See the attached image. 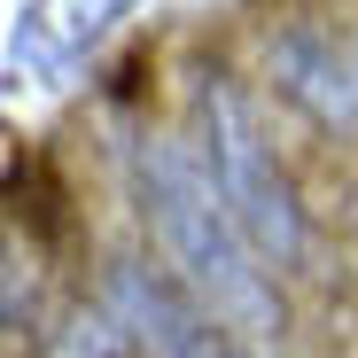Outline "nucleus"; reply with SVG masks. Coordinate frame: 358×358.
I'll use <instances>...</instances> for the list:
<instances>
[{
    "label": "nucleus",
    "instance_id": "39448f33",
    "mask_svg": "<svg viewBox=\"0 0 358 358\" xmlns=\"http://www.w3.org/2000/svg\"><path fill=\"white\" fill-rule=\"evenodd\" d=\"M117 8L133 0H31L24 8V31H16V71H63L109 31Z\"/></svg>",
    "mask_w": 358,
    "mask_h": 358
},
{
    "label": "nucleus",
    "instance_id": "0eeeda50",
    "mask_svg": "<svg viewBox=\"0 0 358 358\" xmlns=\"http://www.w3.org/2000/svg\"><path fill=\"white\" fill-rule=\"evenodd\" d=\"M47 358H133V335L117 327L109 304H94V312H71L63 327H55Z\"/></svg>",
    "mask_w": 358,
    "mask_h": 358
},
{
    "label": "nucleus",
    "instance_id": "f03ea898",
    "mask_svg": "<svg viewBox=\"0 0 358 358\" xmlns=\"http://www.w3.org/2000/svg\"><path fill=\"white\" fill-rule=\"evenodd\" d=\"M195 164L210 179V195L226 203V218L242 226V242L265 257V265H304L312 250V226H304V203H296L288 171L257 125V101L234 86L226 71H203L195 86Z\"/></svg>",
    "mask_w": 358,
    "mask_h": 358
},
{
    "label": "nucleus",
    "instance_id": "f257e3e1",
    "mask_svg": "<svg viewBox=\"0 0 358 358\" xmlns=\"http://www.w3.org/2000/svg\"><path fill=\"white\" fill-rule=\"evenodd\" d=\"M133 203L156 226L164 273L234 335H280V288L273 265L242 242L187 141H141L133 148Z\"/></svg>",
    "mask_w": 358,
    "mask_h": 358
},
{
    "label": "nucleus",
    "instance_id": "20e7f679",
    "mask_svg": "<svg viewBox=\"0 0 358 358\" xmlns=\"http://www.w3.org/2000/svg\"><path fill=\"white\" fill-rule=\"evenodd\" d=\"M265 71H273V86L304 109L312 125H327L335 141H350V125H358V86H350V47H343V39H327V31H312V24H288V31L265 39Z\"/></svg>",
    "mask_w": 358,
    "mask_h": 358
},
{
    "label": "nucleus",
    "instance_id": "423d86ee",
    "mask_svg": "<svg viewBox=\"0 0 358 358\" xmlns=\"http://www.w3.org/2000/svg\"><path fill=\"white\" fill-rule=\"evenodd\" d=\"M39 304H47L39 250L24 242V234H0V335H24V327H39Z\"/></svg>",
    "mask_w": 358,
    "mask_h": 358
},
{
    "label": "nucleus",
    "instance_id": "7ed1b4c3",
    "mask_svg": "<svg viewBox=\"0 0 358 358\" xmlns=\"http://www.w3.org/2000/svg\"><path fill=\"white\" fill-rule=\"evenodd\" d=\"M109 312L133 335V358H234L226 327L148 257H117L109 265Z\"/></svg>",
    "mask_w": 358,
    "mask_h": 358
}]
</instances>
